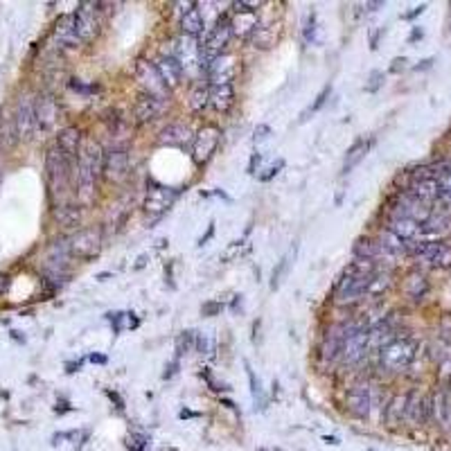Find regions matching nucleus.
<instances>
[{
	"label": "nucleus",
	"instance_id": "f257e3e1",
	"mask_svg": "<svg viewBox=\"0 0 451 451\" xmlns=\"http://www.w3.org/2000/svg\"><path fill=\"white\" fill-rule=\"evenodd\" d=\"M379 352V363L388 372H404L417 357V343L409 336H395Z\"/></svg>",
	"mask_w": 451,
	"mask_h": 451
},
{
	"label": "nucleus",
	"instance_id": "f03ea898",
	"mask_svg": "<svg viewBox=\"0 0 451 451\" xmlns=\"http://www.w3.org/2000/svg\"><path fill=\"white\" fill-rule=\"evenodd\" d=\"M98 176L100 171L93 167L91 158L79 152L77 167H74V195H77L79 206H91L98 192Z\"/></svg>",
	"mask_w": 451,
	"mask_h": 451
},
{
	"label": "nucleus",
	"instance_id": "7ed1b4c3",
	"mask_svg": "<svg viewBox=\"0 0 451 451\" xmlns=\"http://www.w3.org/2000/svg\"><path fill=\"white\" fill-rule=\"evenodd\" d=\"M233 37V30H230V18L221 16L214 27L208 32L206 41L201 43V61H203V68H208L214 59H219L221 55H226V46L230 43Z\"/></svg>",
	"mask_w": 451,
	"mask_h": 451
},
{
	"label": "nucleus",
	"instance_id": "20e7f679",
	"mask_svg": "<svg viewBox=\"0 0 451 451\" xmlns=\"http://www.w3.org/2000/svg\"><path fill=\"white\" fill-rule=\"evenodd\" d=\"M368 350H370V327L350 323V332L341 348V361L348 363V366H357L359 361L366 359Z\"/></svg>",
	"mask_w": 451,
	"mask_h": 451
},
{
	"label": "nucleus",
	"instance_id": "39448f33",
	"mask_svg": "<svg viewBox=\"0 0 451 451\" xmlns=\"http://www.w3.org/2000/svg\"><path fill=\"white\" fill-rule=\"evenodd\" d=\"M70 156L63 154L61 149L55 145L46 156V174H48V183L52 188V195H59L61 190L68 188L70 181Z\"/></svg>",
	"mask_w": 451,
	"mask_h": 451
},
{
	"label": "nucleus",
	"instance_id": "423d86ee",
	"mask_svg": "<svg viewBox=\"0 0 451 451\" xmlns=\"http://www.w3.org/2000/svg\"><path fill=\"white\" fill-rule=\"evenodd\" d=\"M14 124V138L16 140H30L37 131V100L32 98L30 93H25L23 98L18 100L16 111L12 117Z\"/></svg>",
	"mask_w": 451,
	"mask_h": 451
},
{
	"label": "nucleus",
	"instance_id": "0eeeda50",
	"mask_svg": "<svg viewBox=\"0 0 451 451\" xmlns=\"http://www.w3.org/2000/svg\"><path fill=\"white\" fill-rule=\"evenodd\" d=\"M219 140H221V131L217 126L214 124L201 126L195 133V140H192V160H195V165L199 167L206 165L214 156V152H217Z\"/></svg>",
	"mask_w": 451,
	"mask_h": 451
},
{
	"label": "nucleus",
	"instance_id": "6e6552de",
	"mask_svg": "<svg viewBox=\"0 0 451 451\" xmlns=\"http://www.w3.org/2000/svg\"><path fill=\"white\" fill-rule=\"evenodd\" d=\"M174 57L181 63L185 74L190 77H197V74L203 70V61H201V46L197 39L192 37H181L176 39V46H174Z\"/></svg>",
	"mask_w": 451,
	"mask_h": 451
},
{
	"label": "nucleus",
	"instance_id": "1a4fd4ad",
	"mask_svg": "<svg viewBox=\"0 0 451 451\" xmlns=\"http://www.w3.org/2000/svg\"><path fill=\"white\" fill-rule=\"evenodd\" d=\"M233 7H235V16L230 18L233 34L240 39H251L257 25H260V18H257L260 3H235Z\"/></svg>",
	"mask_w": 451,
	"mask_h": 451
},
{
	"label": "nucleus",
	"instance_id": "9d476101",
	"mask_svg": "<svg viewBox=\"0 0 451 451\" xmlns=\"http://www.w3.org/2000/svg\"><path fill=\"white\" fill-rule=\"evenodd\" d=\"M70 253L81 260H93L102 251V233L98 228H81L68 237Z\"/></svg>",
	"mask_w": 451,
	"mask_h": 451
},
{
	"label": "nucleus",
	"instance_id": "9b49d317",
	"mask_svg": "<svg viewBox=\"0 0 451 451\" xmlns=\"http://www.w3.org/2000/svg\"><path fill=\"white\" fill-rule=\"evenodd\" d=\"M133 77H136L138 84H140L143 89H145V93L156 95V98H165L167 86H165L163 77H160L156 63L147 61V59H138L136 66H133Z\"/></svg>",
	"mask_w": 451,
	"mask_h": 451
},
{
	"label": "nucleus",
	"instance_id": "f8f14e48",
	"mask_svg": "<svg viewBox=\"0 0 451 451\" xmlns=\"http://www.w3.org/2000/svg\"><path fill=\"white\" fill-rule=\"evenodd\" d=\"M100 5L95 3H79L74 12V27H77L79 41H93L100 32Z\"/></svg>",
	"mask_w": 451,
	"mask_h": 451
},
{
	"label": "nucleus",
	"instance_id": "ddd939ff",
	"mask_svg": "<svg viewBox=\"0 0 451 451\" xmlns=\"http://www.w3.org/2000/svg\"><path fill=\"white\" fill-rule=\"evenodd\" d=\"M393 217H409L417 223H424L431 217V206H424L411 192H402L393 199Z\"/></svg>",
	"mask_w": 451,
	"mask_h": 451
},
{
	"label": "nucleus",
	"instance_id": "4468645a",
	"mask_svg": "<svg viewBox=\"0 0 451 451\" xmlns=\"http://www.w3.org/2000/svg\"><path fill=\"white\" fill-rule=\"evenodd\" d=\"M348 411L359 417V420H368L372 413V388L368 381H357L348 391Z\"/></svg>",
	"mask_w": 451,
	"mask_h": 451
},
{
	"label": "nucleus",
	"instance_id": "2eb2a0df",
	"mask_svg": "<svg viewBox=\"0 0 451 451\" xmlns=\"http://www.w3.org/2000/svg\"><path fill=\"white\" fill-rule=\"evenodd\" d=\"M102 176L109 181V183H122L129 176V152L124 147H113L106 152Z\"/></svg>",
	"mask_w": 451,
	"mask_h": 451
},
{
	"label": "nucleus",
	"instance_id": "dca6fc26",
	"mask_svg": "<svg viewBox=\"0 0 451 451\" xmlns=\"http://www.w3.org/2000/svg\"><path fill=\"white\" fill-rule=\"evenodd\" d=\"M237 57L230 55V52H226L219 59H214L210 66L206 68V74H208V84L210 86H223V84H230L235 79V74H237Z\"/></svg>",
	"mask_w": 451,
	"mask_h": 451
},
{
	"label": "nucleus",
	"instance_id": "f3484780",
	"mask_svg": "<svg viewBox=\"0 0 451 451\" xmlns=\"http://www.w3.org/2000/svg\"><path fill=\"white\" fill-rule=\"evenodd\" d=\"M348 332H350V323H336L325 332L323 341H320V359L325 363H332L341 357V348H343V341L348 336Z\"/></svg>",
	"mask_w": 451,
	"mask_h": 451
},
{
	"label": "nucleus",
	"instance_id": "a211bd4d",
	"mask_svg": "<svg viewBox=\"0 0 451 451\" xmlns=\"http://www.w3.org/2000/svg\"><path fill=\"white\" fill-rule=\"evenodd\" d=\"M165 109H167L165 98H156V95L143 93L133 104V120H136V124H149V122H154Z\"/></svg>",
	"mask_w": 451,
	"mask_h": 451
},
{
	"label": "nucleus",
	"instance_id": "6ab92c4d",
	"mask_svg": "<svg viewBox=\"0 0 451 451\" xmlns=\"http://www.w3.org/2000/svg\"><path fill=\"white\" fill-rule=\"evenodd\" d=\"M59 120V104L52 95H39L37 98V131L48 133L55 129Z\"/></svg>",
	"mask_w": 451,
	"mask_h": 451
},
{
	"label": "nucleus",
	"instance_id": "aec40b11",
	"mask_svg": "<svg viewBox=\"0 0 451 451\" xmlns=\"http://www.w3.org/2000/svg\"><path fill=\"white\" fill-rule=\"evenodd\" d=\"M176 199V192L174 190H167L163 185H154L152 190L147 192V199H145V212L152 214L154 219L163 217V214L171 208V203Z\"/></svg>",
	"mask_w": 451,
	"mask_h": 451
},
{
	"label": "nucleus",
	"instance_id": "412c9836",
	"mask_svg": "<svg viewBox=\"0 0 451 451\" xmlns=\"http://www.w3.org/2000/svg\"><path fill=\"white\" fill-rule=\"evenodd\" d=\"M70 257H72V253H70L68 240H59V242L52 244L50 249H48V255H46V266H48L50 275L57 277L59 273L66 271Z\"/></svg>",
	"mask_w": 451,
	"mask_h": 451
},
{
	"label": "nucleus",
	"instance_id": "4be33fe9",
	"mask_svg": "<svg viewBox=\"0 0 451 451\" xmlns=\"http://www.w3.org/2000/svg\"><path fill=\"white\" fill-rule=\"evenodd\" d=\"M393 235H397L402 242L406 244H413V242H420L422 237V223H417L409 217H388V226H386Z\"/></svg>",
	"mask_w": 451,
	"mask_h": 451
},
{
	"label": "nucleus",
	"instance_id": "5701e85b",
	"mask_svg": "<svg viewBox=\"0 0 451 451\" xmlns=\"http://www.w3.org/2000/svg\"><path fill=\"white\" fill-rule=\"evenodd\" d=\"M52 39H55L57 48H77L79 37H77V27H74V16L66 14L57 20L55 32H52Z\"/></svg>",
	"mask_w": 451,
	"mask_h": 451
},
{
	"label": "nucleus",
	"instance_id": "b1692460",
	"mask_svg": "<svg viewBox=\"0 0 451 451\" xmlns=\"http://www.w3.org/2000/svg\"><path fill=\"white\" fill-rule=\"evenodd\" d=\"M190 140H195V136H192L190 126L183 122H171L160 129V133H158V143L167 145V147H183Z\"/></svg>",
	"mask_w": 451,
	"mask_h": 451
},
{
	"label": "nucleus",
	"instance_id": "393cba45",
	"mask_svg": "<svg viewBox=\"0 0 451 451\" xmlns=\"http://www.w3.org/2000/svg\"><path fill=\"white\" fill-rule=\"evenodd\" d=\"M429 420H436L440 426H451V397L447 391H438L429 397Z\"/></svg>",
	"mask_w": 451,
	"mask_h": 451
},
{
	"label": "nucleus",
	"instance_id": "a878e982",
	"mask_svg": "<svg viewBox=\"0 0 451 451\" xmlns=\"http://www.w3.org/2000/svg\"><path fill=\"white\" fill-rule=\"evenodd\" d=\"M406 192H411V195L417 201H422L424 206H431V203H436L440 199V188H438V178L436 176L415 178L413 183H411V188L406 190Z\"/></svg>",
	"mask_w": 451,
	"mask_h": 451
},
{
	"label": "nucleus",
	"instance_id": "bb28decb",
	"mask_svg": "<svg viewBox=\"0 0 451 451\" xmlns=\"http://www.w3.org/2000/svg\"><path fill=\"white\" fill-rule=\"evenodd\" d=\"M422 235L424 237H445V235H451V214L447 212H431L422 223Z\"/></svg>",
	"mask_w": 451,
	"mask_h": 451
},
{
	"label": "nucleus",
	"instance_id": "cd10ccee",
	"mask_svg": "<svg viewBox=\"0 0 451 451\" xmlns=\"http://www.w3.org/2000/svg\"><path fill=\"white\" fill-rule=\"evenodd\" d=\"M156 68L160 72V77H163L167 91L176 89V86L181 84V79H183V74H185L183 68H181V63L176 61V57H160V61L156 63Z\"/></svg>",
	"mask_w": 451,
	"mask_h": 451
},
{
	"label": "nucleus",
	"instance_id": "c85d7f7f",
	"mask_svg": "<svg viewBox=\"0 0 451 451\" xmlns=\"http://www.w3.org/2000/svg\"><path fill=\"white\" fill-rule=\"evenodd\" d=\"M372 138H357V140L352 143V147L348 149V154H346V160H343V174H350V171L357 167L363 158H366V154L370 152V147H372Z\"/></svg>",
	"mask_w": 451,
	"mask_h": 451
},
{
	"label": "nucleus",
	"instance_id": "c756f323",
	"mask_svg": "<svg viewBox=\"0 0 451 451\" xmlns=\"http://www.w3.org/2000/svg\"><path fill=\"white\" fill-rule=\"evenodd\" d=\"M429 420V397L417 395L415 391L409 393V402H406V422L422 424Z\"/></svg>",
	"mask_w": 451,
	"mask_h": 451
},
{
	"label": "nucleus",
	"instance_id": "7c9ffc66",
	"mask_svg": "<svg viewBox=\"0 0 451 451\" xmlns=\"http://www.w3.org/2000/svg\"><path fill=\"white\" fill-rule=\"evenodd\" d=\"M181 30H183L185 37H192V39L203 34V30H206V18H203V14L197 9V5H190L183 12V16H181Z\"/></svg>",
	"mask_w": 451,
	"mask_h": 451
},
{
	"label": "nucleus",
	"instance_id": "2f4dec72",
	"mask_svg": "<svg viewBox=\"0 0 451 451\" xmlns=\"http://www.w3.org/2000/svg\"><path fill=\"white\" fill-rule=\"evenodd\" d=\"M235 104V89L233 84H223V86H210V106L214 111L226 113L230 111Z\"/></svg>",
	"mask_w": 451,
	"mask_h": 451
},
{
	"label": "nucleus",
	"instance_id": "473e14b6",
	"mask_svg": "<svg viewBox=\"0 0 451 451\" xmlns=\"http://www.w3.org/2000/svg\"><path fill=\"white\" fill-rule=\"evenodd\" d=\"M57 147L61 149L63 154L72 156H79L81 152V131L77 126H66L61 129L59 136H57Z\"/></svg>",
	"mask_w": 451,
	"mask_h": 451
},
{
	"label": "nucleus",
	"instance_id": "72a5a7b5",
	"mask_svg": "<svg viewBox=\"0 0 451 451\" xmlns=\"http://www.w3.org/2000/svg\"><path fill=\"white\" fill-rule=\"evenodd\" d=\"M406 402H409V393H402V395H395L393 400L386 404V424L388 426H400L402 422H406Z\"/></svg>",
	"mask_w": 451,
	"mask_h": 451
},
{
	"label": "nucleus",
	"instance_id": "f704fd0d",
	"mask_svg": "<svg viewBox=\"0 0 451 451\" xmlns=\"http://www.w3.org/2000/svg\"><path fill=\"white\" fill-rule=\"evenodd\" d=\"M402 289H404V294L409 296L411 300H422V298L429 294V280H426V275H424V273H420V271H411L409 275L404 277Z\"/></svg>",
	"mask_w": 451,
	"mask_h": 451
},
{
	"label": "nucleus",
	"instance_id": "c9c22d12",
	"mask_svg": "<svg viewBox=\"0 0 451 451\" xmlns=\"http://www.w3.org/2000/svg\"><path fill=\"white\" fill-rule=\"evenodd\" d=\"M391 287H393V273L388 271V268H377V271L372 273L370 282H368L366 298H379L388 292Z\"/></svg>",
	"mask_w": 451,
	"mask_h": 451
},
{
	"label": "nucleus",
	"instance_id": "e433bc0d",
	"mask_svg": "<svg viewBox=\"0 0 451 451\" xmlns=\"http://www.w3.org/2000/svg\"><path fill=\"white\" fill-rule=\"evenodd\" d=\"M379 242V246L386 251V253H391L393 257H400V255H406L409 253V244L406 242H402L397 235H393L388 228H381L379 233H377V237H374Z\"/></svg>",
	"mask_w": 451,
	"mask_h": 451
},
{
	"label": "nucleus",
	"instance_id": "4c0bfd02",
	"mask_svg": "<svg viewBox=\"0 0 451 451\" xmlns=\"http://www.w3.org/2000/svg\"><path fill=\"white\" fill-rule=\"evenodd\" d=\"M52 217H55V221L61 226V228H77L81 223V208L61 203V206L52 210Z\"/></svg>",
	"mask_w": 451,
	"mask_h": 451
},
{
	"label": "nucleus",
	"instance_id": "58836bf2",
	"mask_svg": "<svg viewBox=\"0 0 451 451\" xmlns=\"http://www.w3.org/2000/svg\"><path fill=\"white\" fill-rule=\"evenodd\" d=\"M210 104V84H197L190 91V109L195 113H203Z\"/></svg>",
	"mask_w": 451,
	"mask_h": 451
},
{
	"label": "nucleus",
	"instance_id": "ea45409f",
	"mask_svg": "<svg viewBox=\"0 0 451 451\" xmlns=\"http://www.w3.org/2000/svg\"><path fill=\"white\" fill-rule=\"evenodd\" d=\"M275 32L277 30H273V25H257V30L253 32V37L249 41L257 50H268L275 43Z\"/></svg>",
	"mask_w": 451,
	"mask_h": 451
},
{
	"label": "nucleus",
	"instance_id": "a19ab883",
	"mask_svg": "<svg viewBox=\"0 0 451 451\" xmlns=\"http://www.w3.org/2000/svg\"><path fill=\"white\" fill-rule=\"evenodd\" d=\"M438 188H440V199H443L445 203H449L451 206V174L445 169V163L443 165H438Z\"/></svg>",
	"mask_w": 451,
	"mask_h": 451
},
{
	"label": "nucleus",
	"instance_id": "79ce46f5",
	"mask_svg": "<svg viewBox=\"0 0 451 451\" xmlns=\"http://www.w3.org/2000/svg\"><path fill=\"white\" fill-rule=\"evenodd\" d=\"M329 95H332V86L327 84V86H325V89L318 93V98L314 100V104H311V106H307V109L303 111V115H300V124H303V122H307V120H309V115H314L316 111H320V109H323V106H325V102H327V98H329Z\"/></svg>",
	"mask_w": 451,
	"mask_h": 451
},
{
	"label": "nucleus",
	"instance_id": "37998d69",
	"mask_svg": "<svg viewBox=\"0 0 451 451\" xmlns=\"http://www.w3.org/2000/svg\"><path fill=\"white\" fill-rule=\"evenodd\" d=\"M195 346H197V334H195V332H183V334L176 339V354H178V357H183V354H188Z\"/></svg>",
	"mask_w": 451,
	"mask_h": 451
},
{
	"label": "nucleus",
	"instance_id": "c03bdc74",
	"mask_svg": "<svg viewBox=\"0 0 451 451\" xmlns=\"http://www.w3.org/2000/svg\"><path fill=\"white\" fill-rule=\"evenodd\" d=\"M147 436L143 433H131V436H126V447L131 449V451H143L147 447Z\"/></svg>",
	"mask_w": 451,
	"mask_h": 451
},
{
	"label": "nucleus",
	"instance_id": "a18cd8bd",
	"mask_svg": "<svg viewBox=\"0 0 451 451\" xmlns=\"http://www.w3.org/2000/svg\"><path fill=\"white\" fill-rule=\"evenodd\" d=\"M287 266H289V257H285V260L277 264V268L273 271V280H271V289H277V285H280V280H282V275H285V271H287Z\"/></svg>",
	"mask_w": 451,
	"mask_h": 451
},
{
	"label": "nucleus",
	"instance_id": "49530a36",
	"mask_svg": "<svg viewBox=\"0 0 451 451\" xmlns=\"http://www.w3.org/2000/svg\"><path fill=\"white\" fill-rule=\"evenodd\" d=\"M282 167H285V160H282V158H277V163L268 167V169L264 171V174L260 176V181H264V183H266V181H271L273 176L280 174V169H282Z\"/></svg>",
	"mask_w": 451,
	"mask_h": 451
},
{
	"label": "nucleus",
	"instance_id": "de8ad7c7",
	"mask_svg": "<svg viewBox=\"0 0 451 451\" xmlns=\"http://www.w3.org/2000/svg\"><path fill=\"white\" fill-rule=\"evenodd\" d=\"M368 81H370V84H366V91H368V93H374V91H377V89H379V86L384 84V74H381V72H377V70H374V72H370V77H368Z\"/></svg>",
	"mask_w": 451,
	"mask_h": 451
},
{
	"label": "nucleus",
	"instance_id": "09e8293b",
	"mask_svg": "<svg viewBox=\"0 0 451 451\" xmlns=\"http://www.w3.org/2000/svg\"><path fill=\"white\" fill-rule=\"evenodd\" d=\"M268 136H271V126H268V124H257L253 140H255V143H262V140H266Z\"/></svg>",
	"mask_w": 451,
	"mask_h": 451
},
{
	"label": "nucleus",
	"instance_id": "8fccbe9b",
	"mask_svg": "<svg viewBox=\"0 0 451 451\" xmlns=\"http://www.w3.org/2000/svg\"><path fill=\"white\" fill-rule=\"evenodd\" d=\"M221 307H223L221 303H206V305L201 307V314L203 316H214V314H219Z\"/></svg>",
	"mask_w": 451,
	"mask_h": 451
},
{
	"label": "nucleus",
	"instance_id": "3c124183",
	"mask_svg": "<svg viewBox=\"0 0 451 451\" xmlns=\"http://www.w3.org/2000/svg\"><path fill=\"white\" fill-rule=\"evenodd\" d=\"M381 34H384V30H377V32H372V34H370V48H372V50L377 48V41H379Z\"/></svg>",
	"mask_w": 451,
	"mask_h": 451
},
{
	"label": "nucleus",
	"instance_id": "603ef678",
	"mask_svg": "<svg viewBox=\"0 0 451 451\" xmlns=\"http://www.w3.org/2000/svg\"><path fill=\"white\" fill-rule=\"evenodd\" d=\"M176 368H178V361H171L169 366H167V370H165V379H169V377H174V372H176Z\"/></svg>",
	"mask_w": 451,
	"mask_h": 451
},
{
	"label": "nucleus",
	"instance_id": "864d4df0",
	"mask_svg": "<svg viewBox=\"0 0 451 451\" xmlns=\"http://www.w3.org/2000/svg\"><path fill=\"white\" fill-rule=\"evenodd\" d=\"M212 235H214V223H210V226H208V233H206V235H203V237L199 240V246H203V244H206V242H208V240L212 237Z\"/></svg>",
	"mask_w": 451,
	"mask_h": 451
},
{
	"label": "nucleus",
	"instance_id": "5fc2aeb1",
	"mask_svg": "<svg viewBox=\"0 0 451 451\" xmlns=\"http://www.w3.org/2000/svg\"><path fill=\"white\" fill-rule=\"evenodd\" d=\"M109 397H111V400L117 404V409H120V411L124 409V402H122V397H120V395H117V393H111V391H109Z\"/></svg>",
	"mask_w": 451,
	"mask_h": 451
},
{
	"label": "nucleus",
	"instance_id": "6e6d98bb",
	"mask_svg": "<svg viewBox=\"0 0 451 451\" xmlns=\"http://www.w3.org/2000/svg\"><path fill=\"white\" fill-rule=\"evenodd\" d=\"M404 63H406V59H395V61H393V66H391V70H393V72L404 70Z\"/></svg>",
	"mask_w": 451,
	"mask_h": 451
},
{
	"label": "nucleus",
	"instance_id": "4d7b16f0",
	"mask_svg": "<svg viewBox=\"0 0 451 451\" xmlns=\"http://www.w3.org/2000/svg\"><path fill=\"white\" fill-rule=\"evenodd\" d=\"M260 160H262V154H253L251 165H249V171H251V174H253V169H255V165H257V163H260Z\"/></svg>",
	"mask_w": 451,
	"mask_h": 451
},
{
	"label": "nucleus",
	"instance_id": "13d9d810",
	"mask_svg": "<svg viewBox=\"0 0 451 451\" xmlns=\"http://www.w3.org/2000/svg\"><path fill=\"white\" fill-rule=\"evenodd\" d=\"M91 361L93 363H106V357H102V354H91Z\"/></svg>",
	"mask_w": 451,
	"mask_h": 451
},
{
	"label": "nucleus",
	"instance_id": "bf43d9fd",
	"mask_svg": "<svg viewBox=\"0 0 451 451\" xmlns=\"http://www.w3.org/2000/svg\"><path fill=\"white\" fill-rule=\"evenodd\" d=\"M147 260H149V255H140V257H138V264H136V268H143V266L147 264Z\"/></svg>",
	"mask_w": 451,
	"mask_h": 451
},
{
	"label": "nucleus",
	"instance_id": "052dcab7",
	"mask_svg": "<svg viewBox=\"0 0 451 451\" xmlns=\"http://www.w3.org/2000/svg\"><path fill=\"white\" fill-rule=\"evenodd\" d=\"M379 7H384V3H366L368 12H374V9H379Z\"/></svg>",
	"mask_w": 451,
	"mask_h": 451
},
{
	"label": "nucleus",
	"instance_id": "680f3d73",
	"mask_svg": "<svg viewBox=\"0 0 451 451\" xmlns=\"http://www.w3.org/2000/svg\"><path fill=\"white\" fill-rule=\"evenodd\" d=\"M5 289H7V277H5V275H0V294H3Z\"/></svg>",
	"mask_w": 451,
	"mask_h": 451
}]
</instances>
